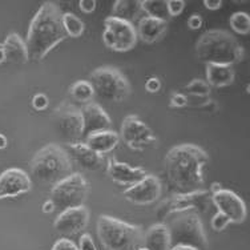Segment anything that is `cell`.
I'll return each instance as SVG.
<instances>
[{"label": "cell", "instance_id": "cell-7", "mask_svg": "<svg viewBox=\"0 0 250 250\" xmlns=\"http://www.w3.org/2000/svg\"><path fill=\"white\" fill-rule=\"evenodd\" d=\"M91 84L95 95L105 101L120 103L130 95V84L120 69L115 67H99L91 72Z\"/></svg>", "mask_w": 250, "mask_h": 250}, {"label": "cell", "instance_id": "cell-43", "mask_svg": "<svg viewBox=\"0 0 250 250\" xmlns=\"http://www.w3.org/2000/svg\"><path fill=\"white\" fill-rule=\"evenodd\" d=\"M7 145H8V140H7V137L3 133H0V150L5 149Z\"/></svg>", "mask_w": 250, "mask_h": 250}, {"label": "cell", "instance_id": "cell-34", "mask_svg": "<svg viewBox=\"0 0 250 250\" xmlns=\"http://www.w3.org/2000/svg\"><path fill=\"white\" fill-rule=\"evenodd\" d=\"M32 106L36 111H45L49 106V99L44 93H36L32 99Z\"/></svg>", "mask_w": 250, "mask_h": 250}, {"label": "cell", "instance_id": "cell-38", "mask_svg": "<svg viewBox=\"0 0 250 250\" xmlns=\"http://www.w3.org/2000/svg\"><path fill=\"white\" fill-rule=\"evenodd\" d=\"M79 8L84 14H92L96 10V0H80L79 1Z\"/></svg>", "mask_w": 250, "mask_h": 250}, {"label": "cell", "instance_id": "cell-41", "mask_svg": "<svg viewBox=\"0 0 250 250\" xmlns=\"http://www.w3.org/2000/svg\"><path fill=\"white\" fill-rule=\"evenodd\" d=\"M55 209H56V208H55V205H53V202L51 201V200H47V201L44 202L43 208H42V210H43V213H45V214L52 213Z\"/></svg>", "mask_w": 250, "mask_h": 250}, {"label": "cell", "instance_id": "cell-24", "mask_svg": "<svg viewBox=\"0 0 250 250\" xmlns=\"http://www.w3.org/2000/svg\"><path fill=\"white\" fill-rule=\"evenodd\" d=\"M236 72L233 65L228 64H207V80L209 85L217 88L228 87L234 82Z\"/></svg>", "mask_w": 250, "mask_h": 250}, {"label": "cell", "instance_id": "cell-30", "mask_svg": "<svg viewBox=\"0 0 250 250\" xmlns=\"http://www.w3.org/2000/svg\"><path fill=\"white\" fill-rule=\"evenodd\" d=\"M187 96L194 97H209L210 95V85L201 79H194L184 88Z\"/></svg>", "mask_w": 250, "mask_h": 250}, {"label": "cell", "instance_id": "cell-14", "mask_svg": "<svg viewBox=\"0 0 250 250\" xmlns=\"http://www.w3.org/2000/svg\"><path fill=\"white\" fill-rule=\"evenodd\" d=\"M212 194V204L217 208V210L225 214L231 224H242L248 216L246 204L242 198L233 190L221 189Z\"/></svg>", "mask_w": 250, "mask_h": 250}, {"label": "cell", "instance_id": "cell-19", "mask_svg": "<svg viewBox=\"0 0 250 250\" xmlns=\"http://www.w3.org/2000/svg\"><path fill=\"white\" fill-rule=\"evenodd\" d=\"M84 121V137L100 130L112 129V120L109 115L96 103H88L82 108Z\"/></svg>", "mask_w": 250, "mask_h": 250}, {"label": "cell", "instance_id": "cell-35", "mask_svg": "<svg viewBox=\"0 0 250 250\" xmlns=\"http://www.w3.org/2000/svg\"><path fill=\"white\" fill-rule=\"evenodd\" d=\"M51 250H79V246L69 238H59Z\"/></svg>", "mask_w": 250, "mask_h": 250}, {"label": "cell", "instance_id": "cell-12", "mask_svg": "<svg viewBox=\"0 0 250 250\" xmlns=\"http://www.w3.org/2000/svg\"><path fill=\"white\" fill-rule=\"evenodd\" d=\"M119 136L130 149L136 152H143L145 148L157 143V137L153 130L136 115H128L124 117Z\"/></svg>", "mask_w": 250, "mask_h": 250}, {"label": "cell", "instance_id": "cell-9", "mask_svg": "<svg viewBox=\"0 0 250 250\" xmlns=\"http://www.w3.org/2000/svg\"><path fill=\"white\" fill-rule=\"evenodd\" d=\"M212 204V194L207 190H198L193 193H178L173 197L168 198L160 204L156 210V214L160 220H167L169 216L176 213L194 210V212H208Z\"/></svg>", "mask_w": 250, "mask_h": 250}, {"label": "cell", "instance_id": "cell-29", "mask_svg": "<svg viewBox=\"0 0 250 250\" xmlns=\"http://www.w3.org/2000/svg\"><path fill=\"white\" fill-rule=\"evenodd\" d=\"M231 29L240 35H248L250 32V16L246 12H234L229 19Z\"/></svg>", "mask_w": 250, "mask_h": 250}, {"label": "cell", "instance_id": "cell-31", "mask_svg": "<svg viewBox=\"0 0 250 250\" xmlns=\"http://www.w3.org/2000/svg\"><path fill=\"white\" fill-rule=\"evenodd\" d=\"M212 228L214 229L216 231H222L224 229H226L228 226L230 225L231 222L230 220L225 216V214H222V213L217 212L212 218Z\"/></svg>", "mask_w": 250, "mask_h": 250}, {"label": "cell", "instance_id": "cell-5", "mask_svg": "<svg viewBox=\"0 0 250 250\" xmlns=\"http://www.w3.org/2000/svg\"><path fill=\"white\" fill-rule=\"evenodd\" d=\"M97 236L106 250H137L144 246V230L139 225L108 214L97 218Z\"/></svg>", "mask_w": 250, "mask_h": 250}, {"label": "cell", "instance_id": "cell-45", "mask_svg": "<svg viewBox=\"0 0 250 250\" xmlns=\"http://www.w3.org/2000/svg\"><path fill=\"white\" fill-rule=\"evenodd\" d=\"M5 62V53H4V49H3V45L0 44V64H3Z\"/></svg>", "mask_w": 250, "mask_h": 250}, {"label": "cell", "instance_id": "cell-16", "mask_svg": "<svg viewBox=\"0 0 250 250\" xmlns=\"http://www.w3.org/2000/svg\"><path fill=\"white\" fill-rule=\"evenodd\" d=\"M89 222V210L87 207L69 208L62 210L53 222L55 229L64 236H73L83 231Z\"/></svg>", "mask_w": 250, "mask_h": 250}, {"label": "cell", "instance_id": "cell-15", "mask_svg": "<svg viewBox=\"0 0 250 250\" xmlns=\"http://www.w3.org/2000/svg\"><path fill=\"white\" fill-rule=\"evenodd\" d=\"M32 189V180L25 170L20 168L5 169L0 173V200L16 197Z\"/></svg>", "mask_w": 250, "mask_h": 250}, {"label": "cell", "instance_id": "cell-10", "mask_svg": "<svg viewBox=\"0 0 250 250\" xmlns=\"http://www.w3.org/2000/svg\"><path fill=\"white\" fill-rule=\"evenodd\" d=\"M137 31L133 23L108 16L104 20L103 43L116 52H126L137 44Z\"/></svg>", "mask_w": 250, "mask_h": 250}, {"label": "cell", "instance_id": "cell-11", "mask_svg": "<svg viewBox=\"0 0 250 250\" xmlns=\"http://www.w3.org/2000/svg\"><path fill=\"white\" fill-rule=\"evenodd\" d=\"M53 124L58 135L67 144L80 143L84 137V121L82 109L73 104L62 103L53 113Z\"/></svg>", "mask_w": 250, "mask_h": 250}, {"label": "cell", "instance_id": "cell-39", "mask_svg": "<svg viewBox=\"0 0 250 250\" xmlns=\"http://www.w3.org/2000/svg\"><path fill=\"white\" fill-rule=\"evenodd\" d=\"M188 25L192 29H200L202 27V18L200 15L194 14L188 19Z\"/></svg>", "mask_w": 250, "mask_h": 250}, {"label": "cell", "instance_id": "cell-37", "mask_svg": "<svg viewBox=\"0 0 250 250\" xmlns=\"http://www.w3.org/2000/svg\"><path fill=\"white\" fill-rule=\"evenodd\" d=\"M145 89L150 93H157L161 89V82H160L159 77H149L145 83Z\"/></svg>", "mask_w": 250, "mask_h": 250}, {"label": "cell", "instance_id": "cell-32", "mask_svg": "<svg viewBox=\"0 0 250 250\" xmlns=\"http://www.w3.org/2000/svg\"><path fill=\"white\" fill-rule=\"evenodd\" d=\"M185 8V1L184 0H168L167 1V10L169 16H178L183 14Z\"/></svg>", "mask_w": 250, "mask_h": 250}, {"label": "cell", "instance_id": "cell-6", "mask_svg": "<svg viewBox=\"0 0 250 250\" xmlns=\"http://www.w3.org/2000/svg\"><path fill=\"white\" fill-rule=\"evenodd\" d=\"M165 225L168 228L172 246L188 245L196 249H207L208 238L204 225L197 212L176 213L167 218Z\"/></svg>", "mask_w": 250, "mask_h": 250}, {"label": "cell", "instance_id": "cell-21", "mask_svg": "<svg viewBox=\"0 0 250 250\" xmlns=\"http://www.w3.org/2000/svg\"><path fill=\"white\" fill-rule=\"evenodd\" d=\"M84 143L87 146H89L92 150H95L96 153L104 154L109 153L115 149L116 146L120 143V136L115 130H100L88 135L84 140Z\"/></svg>", "mask_w": 250, "mask_h": 250}, {"label": "cell", "instance_id": "cell-22", "mask_svg": "<svg viewBox=\"0 0 250 250\" xmlns=\"http://www.w3.org/2000/svg\"><path fill=\"white\" fill-rule=\"evenodd\" d=\"M5 53V62L12 64H25L29 62V55L25 42L19 35L10 34L5 38L4 43L1 44Z\"/></svg>", "mask_w": 250, "mask_h": 250}, {"label": "cell", "instance_id": "cell-8", "mask_svg": "<svg viewBox=\"0 0 250 250\" xmlns=\"http://www.w3.org/2000/svg\"><path fill=\"white\" fill-rule=\"evenodd\" d=\"M89 193V184L82 173H72L55 184L49 192V200L55 208L65 210L84 205Z\"/></svg>", "mask_w": 250, "mask_h": 250}, {"label": "cell", "instance_id": "cell-13", "mask_svg": "<svg viewBox=\"0 0 250 250\" xmlns=\"http://www.w3.org/2000/svg\"><path fill=\"white\" fill-rule=\"evenodd\" d=\"M161 192H163V185L160 178L154 174H146L137 184L126 188L123 196L126 201L135 205L146 207L157 201L161 196Z\"/></svg>", "mask_w": 250, "mask_h": 250}, {"label": "cell", "instance_id": "cell-28", "mask_svg": "<svg viewBox=\"0 0 250 250\" xmlns=\"http://www.w3.org/2000/svg\"><path fill=\"white\" fill-rule=\"evenodd\" d=\"M62 23L67 36L79 38L84 32V21L72 12H62Z\"/></svg>", "mask_w": 250, "mask_h": 250}, {"label": "cell", "instance_id": "cell-36", "mask_svg": "<svg viewBox=\"0 0 250 250\" xmlns=\"http://www.w3.org/2000/svg\"><path fill=\"white\" fill-rule=\"evenodd\" d=\"M79 250H97L92 237L87 233L82 234L80 240H79Z\"/></svg>", "mask_w": 250, "mask_h": 250}, {"label": "cell", "instance_id": "cell-26", "mask_svg": "<svg viewBox=\"0 0 250 250\" xmlns=\"http://www.w3.org/2000/svg\"><path fill=\"white\" fill-rule=\"evenodd\" d=\"M69 93H71V96L76 101L88 104V103H92V99L95 96V89L92 87L91 82L79 80V82L73 83L72 85H71Z\"/></svg>", "mask_w": 250, "mask_h": 250}, {"label": "cell", "instance_id": "cell-33", "mask_svg": "<svg viewBox=\"0 0 250 250\" xmlns=\"http://www.w3.org/2000/svg\"><path fill=\"white\" fill-rule=\"evenodd\" d=\"M169 105L172 108H185V106H188V96L181 92H173L170 95Z\"/></svg>", "mask_w": 250, "mask_h": 250}, {"label": "cell", "instance_id": "cell-18", "mask_svg": "<svg viewBox=\"0 0 250 250\" xmlns=\"http://www.w3.org/2000/svg\"><path fill=\"white\" fill-rule=\"evenodd\" d=\"M67 153L71 161L76 163L79 167H82L83 169L89 170V172L99 170L105 164L104 156L92 150L89 146L85 145L84 141L75 143V144H68Z\"/></svg>", "mask_w": 250, "mask_h": 250}, {"label": "cell", "instance_id": "cell-44", "mask_svg": "<svg viewBox=\"0 0 250 250\" xmlns=\"http://www.w3.org/2000/svg\"><path fill=\"white\" fill-rule=\"evenodd\" d=\"M221 189H224V188L221 187V184L213 183L212 188H210V193H216V192H218V190H221Z\"/></svg>", "mask_w": 250, "mask_h": 250}, {"label": "cell", "instance_id": "cell-1", "mask_svg": "<svg viewBox=\"0 0 250 250\" xmlns=\"http://www.w3.org/2000/svg\"><path fill=\"white\" fill-rule=\"evenodd\" d=\"M209 163V156L194 144L176 145L164 159V168L170 187L178 193L204 190L202 169Z\"/></svg>", "mask_w": 250, "mask_h": 250}, {"label": "cell", "instance_id": "cell-27", "mask_svg": "<svg viewBox=\"0 0 250 250\" xmlns=\"http://www.w3.org/2000/svg\"><path fill=\"white\" fill-rule=\"evenodd\" d=\"M141 10L149 18L168 21L169 15L167 10V1L164 0H144L141 1Z\"/></svg>", "mask_w": 250, "mask_h": 250}, {"label": "cell", "instance_id": "cell-46", "mask_svg": "<svg viewBox=\"0 0 250 250\" xmlns=\"http://www.w3.org/2000/svg\"><path fill=\"white\" fill-rule=\"evenodd\" d=\"M137 250H148V249H146V248H144V246H141V248H139Z\"/></svg>", "mask_w": 250, "mask_h": 250}, {"label": "cell", "instance_id": "cell-23", "mask_svg": "<svg viewBox=\"0 0 250 250\" xmlns=\"http://www.w3.org/2000/svg\"><path fill=\"white\" fill-rule=\"evenodd\" d=\"M144 248L148 250H170L172 241L165 224L157 222L144 233Z\"/></svg>", "mask_w": 250, "mask_h": 250}, {"label": "cell", "instance_id": "cell-3", "mask_svg": "<svg viewBox=\"0 0 250 250\" xmlns=\"http://www.w3.org/2000/svg\"><path fill=\"white\" fill-rule=\"evenodd\" d=\"M196 56L207 64L233 65L244 58V48L233 35L224 29H209L198 38Z\"/></svg>", "mask_w": 250, "mask_h": 250}, {"label": "cell", "instance_id": "cell-25", "mask_svg": "<svg viewBox=\"0 0 250 250\" xmlns=\"http://www.w3.org/2000/svg\"><path fill=\"white\" fill-rule=\"evenodd\" d=\"M141 12V1L139 0H117L113 4L111 16L133 23Z\"/></svg>", "mask_w": 250, "mask_h": 250}, {"label": "cell", "instance_id": "cell-40", "mask_svg": "<svg viewBox=\"0 0 250 250\" xmlns=\"http://www.w3.org/2000/svg\"><path fill=\"white\" fill-rule=\"evenodd\" d=\"M204 5L208 10L217 11L222 7V1L221 0H204Z\"/></svg>", "mask_w": 250, "mask_h": 250}, {"label": "cell", "instance_id": "cell-17", "mask_svg": "<svg viewBox=\"0 0 250 250\" xmlns=\"http://www.w3.org/2000/svg\"><path fill=\"white\" fill-rule=\"evenodd\" d=\"M106 174L112 181L123 187H132L146 176V170L140 167H130L129 164L121 163L116 159L106 161Z\"/></svg>", "mask_w": 250, "mask_h": 250}, {"label": "cell", "instance_id": "cell-20", "mask_svg": "<svg viewBox=\"0 0 250 250\" xmlns=\"http://www.w3.org/2000/svg\"><path fill=\"white\" fill-rule=\"evenodd\" d=\"M168 29V21L161 19H154L149 16H144L139 20L137 24V36L144 43L152 44L159 42Z\"/></svg>", "mask_w": 250, "mask_h": 250}, {"label": "cell", "instance_id": "cell-42", "mask_svg": "<svg viewBox=\"0 0 250 250\" xmlns=\"http://www.w3.org/2000/svg\"><path fill=\"white\" fill-rule=\"evenodd\" d=\"M170 250H198L193 246H188V245H174L170 248Z\"/></svg>", "mask_w": 250, "mask_h": 250}, {"label": "cell", "instance_id": "cell-4", "mask_svg": "<svg viewBox=\"0 0 250 250\" xmlns=\"http://www.w3.org/2000/svg\"><path fill=\"white\" fill-rule=\"evenodd\" d=\"M32 177L43 185H55L72 174V161L59 144H47L35 153L31 161Z\"/></svg>", "mask_w": 250, "mask_h": 250}, {"label": "cell", "instance_id": "cell-2", "mask_svg": "<svg viewBox=\"0 0 250 250\" xmlns=\"http://www.w3.org/2000/svg\"><path fill=\"white\" fill-rule=\"evenodd\" d=\"M62 10L51 1L43 3L35 14L25 39L29 60H43L56 45L68 38L62 28Z\"/></svg>", "mask_w": 250, "mask_h": 250}]
</instances>
